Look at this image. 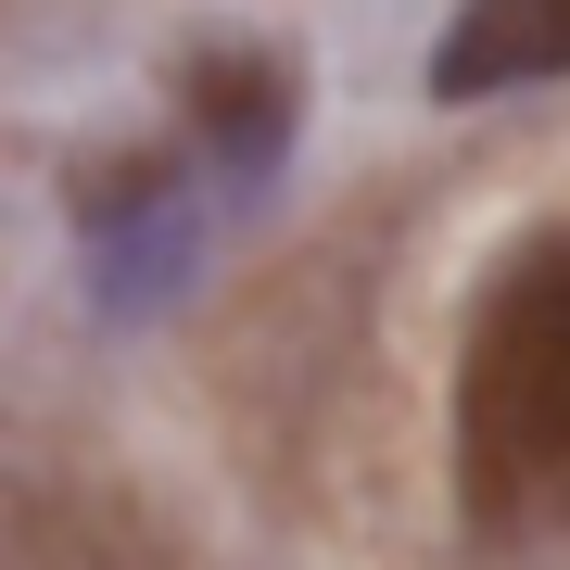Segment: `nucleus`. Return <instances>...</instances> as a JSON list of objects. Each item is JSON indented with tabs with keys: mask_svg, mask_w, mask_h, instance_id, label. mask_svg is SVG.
<instances>
[{
	"mask_svg": "<svg viewBox=\"0 0 570 570\" xmlns=\"http://www.w3.org/2000/svg\"><path fill=\"white\" fill-rule=\"evenodd\" d=\"M456 494L482 532H558L570 520V228H532L469 305Z\"/></svg>",
	"mask_w": 570,
	"mask_h": 570,
	"instance_id": "f257e3e1",
	"label": "nucleus"
},
{
	"mask_svg": "<svg viewBox=\"0 0 570 570\" xmlns=\"http://www.w3.org/2000/svg\"><path fill=\"white\" fill-rule=\"evenodd\" d=\"M570 77V0H456L431 39V102H494V89Z\"/></svg>",
	"mask_w": 570,
	"mask_h": 570,
	"instance_id": "f03ea898",
	"label": "nucleus"
},
{
	"mask_svg": "<svg viewBox=\"0 0 570 570\" xmlns=\"http://www.w3.org/2000/svg\"><path fill=\"white\" fill-rule=\"evenodd\" d=\"M178 115L204 127L242 178H266V165H279V140H292V77H279L266 51H204V63L178 77Z\"/></svg>",
	"mask_w": 570,
	"mask_h": 570,
	"instance_id": "7ed1b4c3",
	"label": "nucleus"
}]
</instances>
